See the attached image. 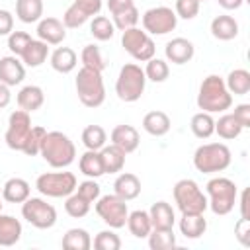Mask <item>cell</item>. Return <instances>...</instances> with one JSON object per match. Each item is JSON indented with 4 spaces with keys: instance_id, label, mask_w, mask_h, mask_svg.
<instances>
[{
    "instance_id": "1",
    "label": "cell",
    "mask_w": 250,
    "mask_h": 250,
    "mask_svg": "<svg viewBox=\"0 0 250 250\" xmlns=\"http://www.w3.org/2000/svg\"><path fill=\"white\" fill-rule=\"evenodd\" d=\"M232 105V94L225 86V78L219 74H209L199 84L197 107L207 113H225Z\"/></svg>"
},
{
    "instance_id": "2",
    "label": "cell",
    "mask_w": 250,
    "mask_h": 250,
    "mask_svg": "<svg viewBox=\"0 0 250 250\" xmlns=\"http://www.w3.org/2000/svg\"><path fill=\"white\" fill-rule=\"evenodd\" d=\"M39 154L51 168H66L76 158V146L68 135L61 131H47L41 143Z\"/></svg>"
},
{
    "instance_id": "3",
    "label": "cell",
    "mask_w": 250,
    "mask_h": 250,
    "mask_svg": "<svg viewBox=\"0 0 250 250\" xmlns=\"http://www.w3.org/2000/svg\"><path fill=\"white\" fill-rule=\"evenodd\" d=\"M207 189V209H211L215 215L223 217L229 215L234 209V203L238 199V188L230 178L217 176L211 178L205 186Z\"/></svg>"
},
{
    "instance_id": "4",
    "label": "cell",
    "mask_w": 250,
    "mask_h": 250,
    "mask_svg": "<svg viewBox=\"0 0 250 250\" xmlns=\"http://www.w3.org/2000/svg\"><path fill=\"white\" fill-rule=\"evenodd\" d=\"M232 152L225 143H205L193 152V166L203 174H217L230 166Z\"/></svg>"
},
{
    "instance_id": "5",
    "label": "cell",
    "mask_w": 250,
    "mask_h": 250,
    "mask_svg": "<svg viewBox=\"0 0 250 250\" xmlns=\"http://www.w3.org/2000/svg\"><path fill=\"white\" fill-rule=\"evenodd\" d=\"M74 88L78 94V100L86 107H100L105 102V84L102 78V72L80 68L74 80Z\"/></svg>"
},
{
    "instance_id": "6",
    "label": "cell",
    "mask_w": 250,
    "mask_h": 250,
    "mask_svg": "<svg viewBox=\"0 0 250 250\" xmlns=\"http://www.w3.org/2000/svg\"><path fill=\"white\" fill-rule=\"evenodd\" d=\"M145 86H146V76L137 62H127L121 66L115 80V94L121 102H127V104L137 102L143 96Z\"/></svg>"
},
{
    "instance_id": "7",
    "label": "cell",
    "mask_w": 250,
    "mask_h": 250,
    "mask_svg": "<svg viewBox=\"0 0 250 250\" xmlns=\"http://www.w3.org/2000/svg\"><path fill=\"white\" fill-rule=\"evenodd\" d=\"M174 201L182 215L186 213H205L207 211V195L201 191L195 180L184 178L174 184Z\"/></svg>"
},
{
    "instance_id": "8",
    "label": "cell",
    "mask_w": 250,
    "mask_h": 250,
    "mask_svg": "<svg viewBox=\"0 0 250 250\" xmlns=\"http://www.w3.org/2000/svg\"><path fill=\"white\" fill-rule=\"evenodd\" d=\"M78 186V180L72 172H45L35 180V188L45 197H66Z\"/></svg>"
},
{
    "instance_id": "9",
    "label": "cell",
    "mask_w": 250,
    "mask_h": 250,
    "mask_svg": "<svg viewBox=\"0 0 250 250\" xmlns=\"http://www.w3.org/2000/svg\"><path fill=\"white\" fill-rule=\"evenodd\" d=\"M121 47L137 62H146L156 53L152 37L145 29H141V27H129V29L121 31Z\"/></svg>"
},
{
    "instance_id": "10",
    "label": "cell",
    "mask_w": 250,
    "mask_h": 250,
    "mask_svg": "<svg viewBox=\"0 0 250 250\" xmlns=\"http://www.w3.org/2000/svg\"><path fill=\"white\" fill-rule=\"evenodd\" d=\"M96 213L109 229H121L127 223L129 209L125 199L117 197L115 193H107L96 199Z\"/></svg>"
},
{
    "instance_id": "11",
    "label": "cell",
    "mask_w": 250,
    "mask_h": 250,
    "mask_svg": "<svg viewBox=\"0 0 250 250\" xmlns=\"http://www.w3.org/2000/svg\"><path fill=\"white\" fill-rule=\"evenodd\" d=\"M21 217L35 229H51L57 223V209L41 197H27L21 203Z\"/></svg>"
},
{
    "instance_id": "12",
    "label": "cell",
    "mask_w": 250,
    "mask_h": 250,
    "mask_svg": "<svg viewBox=\"0 0 250 250\" xmlns=\"http://www.w3.org/2000/svg\"><path fill=\"white\" fill-rule=\"evenodd\" d=\"M143 29L148 35H166L176 29L178 16L168 6H154L143 14Z\"/></svg>"
},
{
    "instance_id": "13",
    "label": "cell",
    "mask_w": 250,
    "mask_h": 250,
    "mask_svg": "<svg viewBox=\"0 0 250 250\" xmlns=\"http://www.w3.org/2000/svg\"><path fill=\"white\" fill-rule=\"evenodd\" d=\"M31 127H33L31 125V113H27L23 109L12 111L10 117H8V129H6V135H4L6 145L12 150H21Z\"/></svg>"
},
{
    "instance_id": "14",
    "label": "cell",
    "mask_w": 250,
    "mask_h": 250,
    "mask_svg": "<svg viewBox=\"0 0 250 250\" xmlns=\"http://www.w3.org/2000/svg\"><path fill=\"white\" fill-rule=\"evenodd\" d=\"M66 37V27L59 18H41L37 21V39L45 41L47 45H61Z\"/></svg>"
},
{
    "instance_id": "15",
    "label": "cell",
    "mask_w": 250,
    "mask_h": 250,
    "mask_svg": "<svg viewBox=\"0 0 250 250\" xmlns=\"http://www.w3.org/2000/svg\"><path fill=\"white\" fill-rule=\"evenodd\" d=\"M164 55H166V61L172 62V64H186V62H189L193 59L195 47L186 37H174V39H170L166 43Z\"/></svg>"
},
{
    "instance_id": "16",
    "label": "cell",
    "mask_w": 250,
    "mask_h": 250,
    "mask_svg": "<svg viewBox=\"0 0 250 250\" xmlns=\"http://www.w3.org/2000/svg\"><path fill=\"white\" fill-rule=\"evenodd\" d=\"M25 78V64L16 55H6L0 59V82L6 86H18Z\"/></svg>"
},
{
    "instance_id": "17",
    "label": "cell",
    "mask_w": 250,
    "mask_h": 250,
    "mask_svg": "<svg viewBox=\"0 0 250 250\" xmlns=\"http://www.w3.org/2000/svg\"><path fill=\"white\" fill-rule=\"evenodd\" d=\"M109 139H111V145L119 146L125 154H131L137 150L139 143H141V137H139V131L133 127V125H115L109 133Z\"/></svg>"
},
{
    "instance_id": "18",
    "label": "cell",
    "mask_w": 250,
    "mask_h": 250,
    "mask_svg": "<svg viewBox=\"0 0 250 250\" xmlns=\"http://www.w3.org/2000/svg\"><path fill=\"white\" fill-rule=\"evenodd\" d=\"M16 100H18L20 109H23V111H27V113H33V111H37V109L45 104V92H43L41 86L27 84V86H23V88L18 92Z\"/></svg>"
},
{
    "instance_id": "19",
    "label": "cell",
    "mask_w": 250,
    "mask_h": 250,
    "mask_svg": "<svg viewBox=\"0 0 250 250\" xmlns=\"http://www.w3.org/2000/svg\"><path fill=\"white\" fill-rule=\"evenodd\" d=\"M113 193L125 201L137 199L141 193V180L131 172H121L113 182Z\"/></svg>"
},
{
    "instance_id": "20",
    "label": "cell",
    "mask_w": 250,
    "mask_h": 250,
    "mask_svg": "<svg viewBox=\"0 0 250 250\" xmlns=\"http://www.w3.org/2000/svg\"><path fill=\"white\" fill-rule=\"evenodd\" d=\"M211 35L219 41H230L238 35V21L229 16V14H221V16H215L211 20Z\"/></svg>"
},
{
    "instance_id": "21",
    "label": "cell",
    "mask_w": 250,
    "mask_h": 250,
    "mask_svg": "<svg viewBox=\"0 0 250 250\" xmlns=\"http://www.w3.org/2000/svg\"><path fill=\"white\" fill-rule=\"evenodd\" d=\"M148 217L152 223V229H174L176 213L168 201H156L148 209Z\"/></svg>"
},
{
    "instance_id": "22",
    "label": "cell",
    "mask_w": 250,
    "mask_h": 250,
    "mask_svg": "<svg viewBox=\"0 0 250 250\" xmlns=\"http://www.w3.org/2000/svg\"><path fill=\"white\" fill-rule=\"evenodd\" d=\"M178 227H180V232L186 238L195 240V238H201L205 234V230H207V219L203 217V213H186V215H182Z\"/></svg>"
},
{
    "instance_id": "23",
    "label": "cell",
    "mask_w": 250,
    "mask_h": 250,
    "mask_svg": "<svg viewBox=\"0 0 250 250\" xmlns=\"http://www.w3.org/2000/svg\"><path fill=\"white\" fill-rule=\"evenodd\" d=\"M31 193L29 182L23 178H10L2 186V199L8 203H23Z\"/></svg>"
},
{
    "instance_id": "24",
    "label": "cell",
    "mask_w": 250,
    "mask_h": 250,
    "mask_svg": "<svg viewBox=\"0 0 250 250\" xmlns=\"http://www.w3.org/2000/svg\"><path fill=\"white\" fill-rule=\"evenodd\" d=\"M49 61H51L53 70H57V72H61V74H68V72H72V70L76 68V64H78V55H76L74 49H70V47H57V49L51 53Z\"/></svg>"
},
{
    "instance_id": "25",
    "label": "cell",
    "mask_w": 250,
    "mask_h": 250,
    "mask_svg": "<svg viewBox=\"0 0 250 250\" xmlns=\"http://www.w3.org/2000/svg\"><path fill=\"white\" fill-rule=\"evenodd\" d=\"M172 127V121L168 117V113L160 111V109H154V111H148L145 117H143V129L152 135V137H164Z\"/></svg>"
},
{
    "instance_id": "26",
    "label": "cell",
    "mask_w": 250,
    "mask_h": 250,
    "mask_svg": "<svg viewBox=\"0 0 250 250\" xmlns=\"http://www.w3.org/2000/svg\"><path fill=\"white\" fill-rule=\"evenodd\" d=\"M21 232V223L16 217L0 213V246H14L16 242H20Z\"/></svg>"
},
{
    "instance_id": "27",
    "label": "cell",
    "mask_w": 250,
    "mask_h": 250,
    "mask_svg": "<svg viewBox=\"0 0 250 250\" xmlns=\"http://www.w3.org/2000/svg\"><path fill=\"white\" fill-rule=\"evenodd\" d=\"M47 57H49V45L45 41H41V39H31L20 59H21V62L25 66L37 68L47 61Z\"/></svg>"
},
{
    "instance_id": "28",
    "label": "cell",
    "mask_w": 250,
    "mask_h": 250,
    "mask_svg": "<svg viewBox=\"0 0 250 250\" xmlns=\"http://www.w3.org/2000/svg\"><path fill=\"white\" fill-rule=\"evenodd\" d=\"M100 156H102L105 174H119L125 166V156L127 154L115 145H105V146L100 148Z\"/></svg>"
},
{
    "instance_id": "29",
    "label": "cell",
    "mask_w": 250,
    "mask_h": 250,
    "mask_svg": "<svg viewBox=\"0 0 250 250\" xmlns=\"http://www.w3.org/2000/svg\"><path fill=\"white\" fill-rule=\"evenodd\" d=\"M127 229L129 232L135 236V238H146L152 230V223H150V217H148V211H143V209H137V211H131L127 215Z\"/></svg>"
},
{
    "instance_id": "30",
    "label": "cell",
    "mask_w": 250,
    "mask_h": 250,
    "mask_svg": "<svg viewBox=\"0 0 250 250\" xmlns=\"http://www.w3.org/2000/svg\"><path fill=\"white\" fill-rule=\"evenodd\" d=\"M78 168L80 172L86 176V178H100L104 176V162H102V156H100V150H88L78 158Z\"/></svg>"
},
{
    "instance_id": "31",
    "label": "cell",
    "mask_w": 250,
    "mask_h": 250,
    "mask_svg": "<svg viewBox=\"0 0 250 250\" xmlns=\"http://www.w3.org/2000/svg\"><path fill=\"white\" fill-rule=\"evenodd\" d=\"M64 250H90L92 248V236L86 229H68L61 240Z\"/></svg>"
},
{
    "instance_id": "32",
    "label": "cell",
    "mask_w": 250,
    "mask_h": 250,
    "mask_svg": "<svg viewBox=\"0 0 250 250\" xmlns=\"http://www.w3.org/2000/svg\"><path fill=\"white\" fill-rule=\"evenodd\" d=\"M16 16L23 23H35L43 18V0H16Z\"/></svg>"
},
{
    "instance_id": "33",
    "label": "cell",
    "mask_w": 250,
    "mask_h": 250,
    "mask_svg": "<svg viewBox=\"0 0 250 250\" xmlns=\"http://www.w3.org/2000/svg\"><path fill=\"white\" fill-rule=\"evenodd\" d=\"M225 86L234 96H246L250 92V72L246 68H234L225 78Z\"/></svg>"
},
{
    "instance_id": "34",
    "label": "cell",
    "mask_w": 250,
    "mask_h": 250,
    "mask_svg": "<svg viewBox=\"0 0 250 250\" xmlns=\"http://www.w3.org/2000/svg\"><path fill=\"white\" fill-rule=\"evenodd\" d=\"M189 127H191V133H193L197 139H209V137L215 133V119H213V113L197 111V113L191 117Z\"/></svg>"
},
{
    "instance_id": "35",
    "label": "cell",
    "mask_w": 250,
    "mask_h": 250,
    "mask_svg": "<svg viewBox=\"0 0 250 250\" xmlns=\"http://www.w3.org/2000/svg\"><path fill=\"white\" fill-rule=\"evenodd\" d=\"M215 133H217L221 139H225V141H232V139L240 137L242 127H240V123L234 119L232 113H223V115L215 121Z\"/></svg>"
},
{
    "instance_id": "36",
    "label": "cell",
    "mask_w": 250,
    "mask_h": 250,
    "mask_svg": "<svg viewBox=\"0 0 250 250\" xmlns=\"http://www.w3.org/2000/svg\"><path fill=\"white\" fill-rule=\"evenodd\" d=\"M107 143V133L102 125H88L82 131V145L88 150H100Z\"/></svg>"
},
{
    "instance_id": "37",
    "label": "cell",
    "mask_w": 250,
    "mask_h": 250,
    "mask_svg": "<svg viewBox=\"0 0 250 250\" xmlns=\"http://www.w3.org/2000/svg\"><path fill=\"white\" fill-rule=\"evenodd\" d=\"M146 240L152 250H168V248L176 246L174 229H152L150 234L146 236Z\"/></svg>"
},
{
    "instance_id": "38",
    "label": "cell",
    "mask_w": 250,
    "mask_h": 250,
    "mask_svg": "<svg viewBox=\"0 0 250 250\" xmlns=\"http://www.w3.org/2000/svg\"><path fill=\"white\" fill-rule=\"evenodd\" d=\"M111 16H113L111 21H113L115 29H119V31H125L129 27H137V23L141 20L139 10H137L135 4H131V6H127V8H123V10H119V12L111 14Z\"/></svg>"
},
{
    "instance_id": "39",
    "label": "cell",
    "mask_w": 250,
    "mask_h": 250,
    "mask_svg": "<svg viewBox=\"0 0 250 250\" xmlns=\"http://www.w3.org/2000/svg\"><path fill=\"white\" fill-rule=\"evenodd\" d=\"M90 33L98 41H109L115 35V25L109 18L98 14V16H94V20L90 23Z\"/></svg>"
},
{
    "instance_id": "40",
    "label": "cell",
    "mask_w": 250,
    "mask_h": 250,
    "mask_svg": "<svg viewBox=\"0 0 250 250\" xmlns=\"http://www.w3.org/2000/svg\"><path fill=\"white\" fill-rule=\"evenodd\" d=\"M80 61H82V66H84V68H90V70L102 72V70L105 68V61H104V57H102V51H100V47L94 45V43H90V45H86V47L82 49Z\"/></svg>"
},
{
    "instance_id": "41",
    "label": "cell",
    "mask_w": 250,
    "mask_h": 250,
    "mask_svg": "<svg viewBox=\"0 0 250 250\" xmlns=\"http://www.w3.org/2000/svg\"><path fill=\"white\" fill-rule=\"evenodd\" d=\"M90 205H92V203H90L88 199H84L80 193H76V191H72L70 195L64 197V211H66L70 217H74V219L86 217L88 211H90Z\"/></svg>"
},
{
    "instance_id": "42",
    "label": "cell",
    "mask_w": 250,
    "mask_h": 250,
    "mask_svg": "<svg viewBox=\"0 0 250 250\" xmlns=\"http://www.w3.org/2000/svg\"><path fill=\"white\" fill-rule=\"evenodd\" d=\"M145 70V76L146 80H152V82H164L170 74V66L164 59H158V57H152L146 61V66L143 68Z\"/></svg>"
},
{
    "instance_id": "43",
    "label": "cell",
    "mask_w": 250,
    "mask_h": 250,
    "mask_svg": "<svg viewBox=\"0 0 250 250\" xmlns=\"http://www.w3.org/2000/svg\"><path fill=\"white\" fill-rule=\"evenodd\" d=\"M45 133H47V129H45V127H39V125L31 127V131H29V135H27V139H25L23 146H21V152H23V154H27V156H35V154H39Z\"/></svg>"
},
{
    "instance_id": "44",
    "label": "cell",
    "mask_w": 250,
    "mask_h": 250,
    "mask_svg": "<svg viewBox=\"0 0 250 250\" xmlns=\"http://www.w3.org/2000/svg\"><path fill=\"white\" fill-rule=\"evenodd\" d=\"M92 244H94L96 250H119L121 248V238H119V234L113 232V229H107V230H100L94 236Z\"/></svg>"
},
{
    "instance_id": "45",
    "label": "cell",
    "mask_w": 250,
    "mask_h": 250,
    "mask_svg": "<svg viewBox=\"0 0 250 250\" xmlns=\"http://www.w3.org/2000/svg\"><path fill=\"white\" fill-rule=\"evenodd\" d=\"M90 18L72 2L66 10H64V14H62V25L66 27V29H76V27H80V25H84L86 21H88Z\"/></svg>"
},
{
    "instance_id": "46",
    "label": "cell",
    "mask_w": 250,
    "mask_h": 250,
    "mask_svg": "<svg viewBox=\"0 0 250 250\" xmlns=\"http://www.w3.org/2000/svg\"><path fill=\"white\" fill-rule=\"evenodd\" d=\"M31 39L33 37L27 31H12L8 35V49H10V53L16 55V57H21V53L25 51V47L29 45Z\"/></svg>"
},
{
    "instance_id": "47",
    "label": "cell",
    "mask_w": 250,
    "mask_h": 250,
    "mask_svg": "<svg viewBox=\"0 0 250 250\" xmlns=\"http://www.w3.org/2000/svg\"><path fill=\"white\" fill-rule=\"evenodd\" d=\"M199 6H201L199 0H176L174 12L182 20H193L199 14Z\"/></svg>"
},
{
    "instance_id": "48",
    "label": "cell",
    "mask_w": 250,
    "mask_h": 250,
    "mask_svg": "<svg viewBox=\"0 0 250 250\" xmlns=\"http://www.w3.org/2000/svg\"><path fill=\"white\" fill-rule=\"evenodd\" d=\"M76 193H80L84 199H88L90 203H96V199L100 197V191H102V188H100V184L94 180V178H88V180H84V182H80L78 186H76V189H74Z\"/></svg>"
},
{
    "instance_id": "49",
    "label": "cell",
    "mask_w": 250,
    "mask_h": 250,
    "mask_svg": "<svg viewBox=\"0 0 250 250\" xmlns=\"http://www.w3.org/2000/svg\"><path fill=\"white\" fill-rule=\"evenodd\" d=\"M234 236L242 246H250V219L240 217L234 225Z\"/></svg>"
},
{
    "instance_id": "50",
    "label": "cell",
    "mask_w": 250,
    "mask_h": 250,
    "mask_svg": "<svg viewBox=\"0 0 250 250\" xmlns=\"http://www.w3.org/2000/svg\"><path fill=\"white\" fill-rule=\"evenodd\" d=\"M74 4H76L88 18L98 16V14L102 12V6H104L102 0H74Z\"/></svg>"
},
{
    "instance_id": "51",
    "label": "cell",
    "mask_w": 250,
    "mask_h": 250,
    "mask_svg": "<svg viewBox=\"0 0 250 250\" xmlns=\"http://www.w3.org/2000/svg\"><path fill=\"white\" fill-rule=\"evenodd\" d=\"M234 119L240 123L242 129H248L250 127V104H238L232 111Z\"/></svg>"
},
{
    "instance_id": "52",
    "label": "cell",
    "mask_w": 250,
    "mask_h": 250,
    "mask_svg": "<svg viewBox=\"0 0 250 250\" xmlns=\"http://www.w3.org/2000/svg\"><path fill=\"white\" fill-rule=\"evenodd\" d=\"M14 31V16L10 10H0V37H8Z\"/></svg>"
},
{
    "instance_id": "53",
    "label": "cell",
    "mask_w": 250,
    "mask_h": 250,
    "mask_svg": "<svg viewBox=\"0 0 250 250\" xmlns=\"http://www.w3.org/2000/svg\"><path fill=\"white\" fill-rule=\"evenodd\" d=\"M131 4H133V0H107V10H109L111 14H115V12L127 8V6H131Z\"/></svg>"
},
{
    "instance_id": "54",
    "label": "cell",
    "mask_w": 250,
    "mask_h": 250,
    "mask_svg": "<svg viewBox=\"0 0 250 250\" xmlns=\"http://www.w3.org/2000/svg\"><path fill=\"white\" fill-rule=\"evenodd\" d=\"M12 102V94H10V86L0 82V109H4L8 104Z\"/></svg>"
},
{
    "instance_id": "55",
    "label": "cell",
    "mask_w": 250,
    "mask_h": 250,
    "mask_svg": "<svg viewBox=\"0 0 250 250\" xmlns=\"http://www.w3.org/2000/svg\"><path fill=\"white\" fill-rule=\"evenodd\" d=\"M240 217L250 219V217H248V189H244V191L240 193Z\"/></svg>"
},
{
    "instance_id": "56",
    "label": "cell",
    "mask_w": 250,
    "mask_h": 250,
    "mask_svg": "<svg viewBox=\"0 0 250 250\" xmlns=\"http://www.w3.org/2000/svg\"><path fill=\"white\" fill-rule=\"evenodd\" d=\"M223 10H238L244 0H217Z\"/></svg>"
},
{
    "instance_id": "57",
    "label": "cell",
    "mask_w": 250,
    "mask_h": 250,
    "mask_svg": "<svg viewBox=\"0 0 250 250\" xmlns=\"http://www.w3.org/2000/svg\"><path fill=\"white\" fill-rule=\"evenodd\" d=\"M2 201H4V199H2V189H0V213H2V205H4Z\"/></svg>"
},
{
    "instance_id": "58",
    "label": "cell",
    "mask_w": 250,
    "mask_h": 250,
    "mask_svg": "<svg viewBox=\"0 0 250 250\" xmlns=\"http://www.w3.org/2000/svg\"><path fill=\"white\" fill-rule=\"evenodd\" d=\"M199 2H205V0H199Z\"/></svg>"
}]
</instances>
